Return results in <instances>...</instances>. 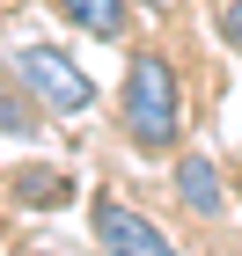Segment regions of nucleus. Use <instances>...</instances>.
Returning <instances> with one entry per match:
<instances>
[{"mask_svg":"<svg viewBox=\"0 0 242 256\" xmlns=\"http://www.w3.org/2000/svg\"><path fill=\"white\" fill-rule=\"evenodd\" d=\"M118 124L140 154H176L183 146V88L176 66L161 59L154 44H140L125 59V88H118Z\"/></svg>","mask_w":242,"mask_h":256,"instance_id":"obj_1","label":"nucleus"},{"mask_svg":"<svg viewBox=\"0 0 242 256\" xmlns=\"http://www.w3.org/2000/svg\"><path fill=\"white\" fill-rule=\"evenodd\" d=\"M8 74H15L52 118H88V110H96V80H88V66H81L74 52H59V44H15Z\"/></svg>","mask_w":242,"mask_h":256,"instance_id":"obj_2","label":"nucleus"},{"mask_svg":"<svg viewBox=\"0 0 242 256\" xmlns=\"http://www.w3.org/2000/svg\"><path fill=\"white\" fill-rule=\"evenodd\" d=\"M88 227H96L103 256H183L176 242H169L154 220L140 212V205H125V198H110V190L88 198Z\"/></svg>","mask_w":242,"mask_h":256,"instance_id":"obj_3","label":"nucleus"},{"mask_svg":"<svg viewBox=\"0 0 242 256\" xmlns=\"http://www.w3.org/2000/svg\"><path fill=\"white\" fill-rule=\"evenodd\" d=\"M169 176H176V205H183V212H198V220H220L227 212V183H220V161H213V154L191 146V154H176Z\"/></svg>","mask_w":242,"mask_h":256,"instance_id":"obj_4","label":"nucleus"},{"mask_svg":"<svg viewBox=\"0 0 242 256\" xmlns=\"http://www.w3.org/2000/svg\"><path fill=\"white\" fill-rule=\"evenodd\" d=\"M8 198H15L22 212H59V205H74V176L66 168H44V161H22L15 176H8Z\"/></svg>","mask_w":242,"mask_h":256,"instance_id":"obj_5","label":"nucleus"},{"mask_svg":"<svg viewBox=\"0 0 242 256\" xmlns=\"http://www.w3.org/2000/svg\"><path fill=\"white\" fill-rule=\"evenodd\" d=\"M59 15L74 22V30H88L96 44H118L125 22H132V0H59Z\"/></svg>","mask_w":242,"mask_h":256,"instance_id":"obj_6","label":"nucleus"},{"mask_svg":"<svg viewBox=\"0 0 242 256\" xmlns=\"http://www.w3.org/2000/svg\"><path fill=\"white\" fill-rule=\"evenodd\" d=\"M37 110L44 102L22 88L15 74H8V88H0V132H8V146H22V139H37Z\"/></svg>","mask_w":242,"mask_h":256,"instance_id":"obj_7","label":"nucleus"},{"mask_svg":"<svg viewBox=\"0 0 242 256\" xmlns=\"http://www.w3.org/2000/svg\"><path fill=\"white\" fill-rule=\"evenodd\" d=\"M213 30H220V44L242 59V0H213Z\"/></svg>","mask_w":242,"mask_h":256,"instance_id":"obj_8","label":"nucleus"},{"mask_svg":"<svg viewBox=\"0 0 242 256\" xmlns=\"http://www.w3.org/2000/svg\"><path fill=\"white\" fill-rule=\"evenodd\" d=\"M140 8H154V15H169V8H176V0H140Z\"/></svg>","mask_w":242,"mask_h":256,"instance_id":"obj_9","label":"nucleus"},{"mask_svg":"<svg viewBox=\"0 0 242 256\" xmlns=\"http://www.w3.org/2000/svg\"><path fill=\"white\" fill-rule=\"evenodd\" d=\"M30 256H44V249H30Z\"/></svg>","mask_w":242,"mask_h":256,"instance_id":"obj_10","label":"nucleus"},{"mask_svg":"<svg viewBox=\"0 0 242 256\" xmlns=\"http://www.w3.org/2000/svg\"><path fill=\"white\" fill-rule=\"evenodd\" d=\"M235 190H242V183H235Z\"/></svg>","mask_w":242,"mask_h":256,"instance_id":"obj_11","label":"nucleus"}]
</instances>
